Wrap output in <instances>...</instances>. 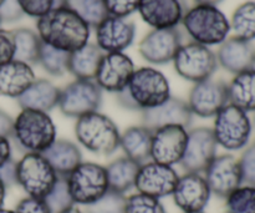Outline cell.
<instances>
[{"label": "cell", "mask_w": 255, "mask_h": 213, "mask_svg": "<svg viewBox=\"0 0 255 213\" xmlns=\"http://www.w3.org/2000/svg\"><path fill=\"white\" fill-rule=\"evenodd\" d=\"M36 30L44 44L66 52H74L86 45L91 35V27L64 5H57L39 17Z\"/></svg>", "instance_id": "1"}, {"label": "cell", "mask_w": 255, "mask_h": 213, "mask_svg": "<svg viewBox=\"0 0 255 213\" xmlns=\"http://www.w3.org/2000/svg\"><path fill=\"white\" fill-rule=\"evenodd\" d=\"M6 190H7V187L5 186V184L2 182L1 177H0V209H1L2 205H4L5 197H6Z\"/></svg>", "instance_id": "47"}, {"label": "cell", "mask_w": 255, "mask_h": 213, "mask_svg": "<svg viewBox=\"0 0 255 213\" xmlns=\"http://www.w3.org/2000/svg\"><path fill=\"white\" fill-rule=\"evenodd\" d=\"M67 189L76 206H89L109 191L106 167L91 161H82L66 177Z\"/></svg>", "instance_id": "7"}, {"label": "cell", "mask_w": 255, "mask_h": 213, "mask_svg": "<svg viewBox=\"0 0 255 213\" xmlns=\"http://www.w3.org/2000/svg\"><path fill=\"white\" fill-rule=\"evenodd\" d=\"M218 66L229 74H239L255 66V47L252 42L236 36L228 37L216 52Z\"/></svg>", "instance_id": "22"}, {"label": "cell", "mask_w": 255, "mask_h": 213, "mask_svg": "<svg viewBox=\"0 0 255 213\" xmlns=\"http://www.w3.org/2000/svg\"><path fill=\"white\" fill-rule=\"evenodd\" d=\"M0 177L7 189L16 185V161L14 159L9 160L0 167Z\"/></svg>", "instance_id": "44"}, {"label": "cell", "mask_w": 255, "mask_h": 213, "mask_svg": "<svg viewBox=\"0 0 255 213\" xmlns=\"http://www.w3.org/2000/svg\"><path fill=\"white\" fill-rule=\"evenodd\" d=\"M213 131L218 147L227 152L243 151L253 137L251 114L233 104H227L213 117Z\"/></svg>", "instance_id": "6"}, {"label": "cell", "mask_w": 255, "mask_h": 213, "mask_svg": "<svg viewBox=\"0 0 255 213\" xmlns=\"http://www.w3.org/2000/svg\"><path fill=\"white\" fill-rule=\"evenodd\" d=\"M212 192L203 174L184 172L179 176L173 190V202L182 212L204 211L209 204Z\"/></svg>", "instance_id": "19"}, {"label": "cell", "mask_w": 255, "mask_h": 213, "mask_svg": "<svg viewBox=\"0 0 255 213\" xmlns=\"http://www.w3.org/2000/svg\"><path fill=\"white\" fill-rule=\"evenodd\" d=\"M74 11L90 27H96L109 16L105 0H61V4Z\"/></svg>", "instance_id": "32"}, {"label": "cell", "mask_w": 255, "mask_h": 213, "mask_svg": "<svg viewBox=\"0 0 255 213\" xmlns=\"http://www.w3.org/2000/svg\"><path fill=\"white\" fill-rule=\"evenodd\" d=\"M17 2L24 15L39 19L61 4V0H17Z\"/></svg>", "instance_id": "38"}, {"label": "cell", "mask_w": 255, "mask_h": 213, "mask_svg": "<svg viewBox=\"0 0 255 213\" xmlns=\"http://www.w3.org/2000/svg\"><path fill=\"white\" fill-rule=\"evenodd\" d=\"M75 136L85 150L99 156H110L120 149L119 127L111 117L100 111L76 119Z\"/></svg>", "instance_id": "5"}, {"label": "cell", "mask_w": 255, "mask_h": 213, "mask_svg": "<svg viewBox=\"0 0 255 213\" xmlns=\"http://www.w3.org/2000/svg\"><path fill=\"white\" fill-rule=\"evenodd\" d=\"M12 159V145L10 137L0 136V167Z\"/></svg>", "instance_id": "45"}, {"label": "cell", "mask_w": 255, "mask_h": 213, "mask_svg": "<svg viewBox=\"0 0 255 213\" xmlns=\"http://www.w3.org/2000/svg\"><path fill=\"white\" fill-rule=\"evenodd\" d=\"M14 119L7 112L0 110V136L10 137L12 131Z\"/></svg>", "instance_id": "46"}, {"label": "cell", "mask_w": 255, "mask_h": 213, "mask_svg": "<svg viewBox=\"0 0 255 213\" xmlns=\"http://www.w3.org/2000/svg\"><path fill=\"white\" fill-rule=\"evenodd\" d=\"M186 10L184 0H141L137 11L153 29H172L181 24Z\"/></svg>", "instance_id": "21"}, {"label": "cell", "mask_w": 255, "mask_h": 213, "mask_svg": "<svg viewBox=\"0 0 255 213\" xmlns=\"http://www.w3.org/2000/svg\"><path fill=\"white\" fill-rule=\"evenodd\" d=\"M102 105V90L95 80L75 79L60 89L57 107L65 116L79 119L99 111Z\"/></svg>", "instance_id": "10"}, {"label": "cell", "mask_w": 255, "mask_h": 213, "mask_svg": "<svg viewBox=\"0 0 255 213\" xmlns=\"http://www.w3.org/2000/svg\"><path fill=\"white\" fill-rule=\"evenodd\" d=\"M11 32L14 39V60L22 61L31 66L37 64L42 45L37 32L29 27H19L12 30Z\"/></svg>", "instance_id": "30"}, {"label": "cell", "mask_w": 255, "mask_h": 213, "mask_svg": "<svg viewBox=\"0 0 255 213\" xmlns=\"http://www.w3.org/2000/svg\"><path fill=\"white\" fill-rule=\"evenodd\" d=\"M126 196L116 194L114 191H107L101 199L94 204L85 206V213H124Z\"/></svg>", "instance_id": "36"}, {"label": "cell", "mask_w": 255, "mask_h": 213, "mask_svg": "<svg viewBox=\"0 0 255 213\" xmlns=\"http://www.w3.org/2000/svg\"><path fill=\"white\" fill-rule=\"evenodd\" d=\"M203 176L212 195L219 199H226L244 184L239 159L232 154L217 155L203 172Z\"/></svg>", "instance_id": "14"}, {"label": "cell", "mask_w": 255, "mask_h": 213, "mask_svg": "<svg viewBox=\"0 0 255 213\" xmlns=\"http://www.w3.org/2000/svg\"><path fill=\"white\" fill-rule=\"evenodd\" d=\"M14 52L12 32L0 27V66L14 60Z\"/></svg>", "instance_id": "42"}, {"label": "cell", "mask_w": 255, "mask_h": 213, "mask_svg": "<svg viewBox=\"0 0 255 213\" xmlns=\"http://www.w3.org/2000/svg\"><path fill=\"white\" fill-rule=\"evenodd\" d=\"M60 89L46 79H35V81L16 99L21 109L50 112L57 107Z\"/></svg>", "instance_id": "24"}, {"label": "cell", "mask_w": 255, "mask_h": 213, "mask_svg": "<svg viewBox=\"0 0 255 213\" xmlns=\"http://www.w3.org/2000/svg\"><path fill=\"white\" fill-rule=\"evenodd\" d=\"M0 24H1V21H0Z\"/></svg>", "instance_id": "54"}, {"label": "cell", "mask_w": 255, "mask_h": 213, "mask_svg": "<svg viewBox=\"0 0 255 213\" xmlns=\"http://www.w3.org/2000/svg\"><path fill=\"white\" fill-rule=\"evenodd\" d=\"M178 179L179 175L173 166L149 160L139 166L134 189L138 194L161 200L172 196Z\"/></svg>", "instance_id": "12"}, {"label": "cell", "mask_w": 255, "mask_h": 213, "mask_svg": "<svg viewBox=\"0 0 255 213\" xmlns=\"http://www.w3.org/2000/svg\"><path fill=\"white\" fill-rule=\"evenodd\" d=\"M24 15L17 0H5L0 5V21L14 22L20 20Z\"/></svg>", "instance_id": "43"}, {"label": "cell", "mask_w": 255, "mask_h": 213, "mask_svg": "<svg viewBox=\"0 0 255 213\" xmlns=\"http://www.w3.org/2000/svg\"><path fill=\"white\" fill-rule=\"evenodd\" d=\"M171 96V86L166 75L151 66L134 70L124 91L116 95L122 107L141 112L163 104Z\"/></svg>", "instance_id": "2"}, {"label": "cell", "mask_w": 255, "mask_h": 213, "mask_svg": "<svg viewBox=\"0 0 255 213\" xmlns=\"http://www.w3.org/2000/svg\"><path fill=\"white\" fill-rule=\"evenodd\" d=\"M0 96H1V95H0Z\"/></svg>", "instance_id": "55"}, {"label": "cell", "mask_w": 255, "mask_h": 213, "mask_svg": "<svg viewBox=\"0 0 255 213\" xmlns=\"http://www.w3.org/2000/svg\"><path fill=\"white\" fill-rule=\"evenodd\" d=\"M124 213H167L161 200L136 192L126 197Z\"/></svg>", "instance_id": "35"}, {"label": "cell", "mask_w": 255, "mask_h": 213, "mask_svg": "<svg viewBox=\"0 0 255 213\" xmlns=\"http://www.w3.org/2000/svg\"><path fill=\"white\" fill-rule=\"evenodd\" d=\"M193 116L202 119L214 117L227 104H229L228 84L223 80L207 79L196 82L187 100Z\"/></svg>", "instance_id": "11"}, {"label": "cell", "mask_w": 255, "mask_h": 213, "mask_svg": "<svg viewBox=\"0 0 255 213\" xmlns=\"http://www.w3.org/2000/svg\"><path fill=\"white\" fill-rule=\"evenodd\" d=\"M231 31L233 36L244 41L252 42L255 40V0L242 2L232 14Z\"/></svg>", "instance_id": "31"}, {"label": "cell", "mask_w": 255, "mask_h": 213, "mask_svg": "<svg viewBox=\"0 0 255 213\" xmlns=\"http://www.w3.org/2000/svg\"><path fill=\"white\" fill-rule=\"evenodd\" d=\"M239 165L244 184L255 186V141L251 142L243 150L239 157Z\"/></svg>", "instance_id": "39"}, {"label": "cell", "mask_w": 255, "mask_h": 213, "mask_svg": "<svg viewBox=\"0 0 255 213\" xmlns=\"http://www.w3.org/2000/svg\"><path fill=\"white\" fill-rule=\"evenodd\" d=\"M141 120V125L151 131H156L161 127L171 125H178L188 129L193 121V115L187 101L171 96L163 104L142 111Z\"/></svg>", "instance_id": "20"}, {"label": "cell", "mask_w": 255, "mask_h": 213, "mask_svg": "<svg viewBox=\"0 0 255 213\" xmlns=\"http://www.w3.org/2000/svg\"><path fill=\"white\" fill-rule=\"evenodd\" d=\"M181 24L192 41L208 47L221 45L231 34L229 19L214 5L196 4L189 7Z\"/></svg>", "instance_id": "4"}, {"label": "cell", "mask_w": 255, "mask_h": 213, "mask_svg": "<svg viewBox=\"0 0 255 213\" xmlns=\"http://www.w3.org/2000/svg\"><path fill=\"white\" fill-rule=\"evenodd\" d=\"M32 66L17 60H11L0 66V95L17 99L35 81Z\"/></svg>", "instance_id": "23"}, {"label": "cell", "mask_w": 255, "mask_h": 213, "mask_svg": "<svg viewBox=\"0 0 255 213\" xmlns=\"http://www.w3.org/2000/svg\"><path fill=\"white\" fill-rule=\"evenodd\" d=\"M136 36V25L128 17L109 16L105 17L95 27V44L104 51L107 52H124L129 47Z\"/></svg>", "instance_id": "18"}, {"label": "cell", "mask_w": 255, "mask_h": 213, "mask_svg": "<svg viewBox=\"0 0 255 213\" xmlns=\"http://www.w3.org/2000/svg\"><path fill=\"white\" fill-rule=\"evenodd\" d=\"M224 200L226 213H255V186L243 184Z\"/></svg>", "instance_id": "34"}, {"label": "cell", "mask_w": 255, "mask_h": 213, "mask_svg": "<svg viewBox=\"0 0 255 213\" xmlns=\"http://www.w3.org/2000/svg\"><path fill=\"white\" fill-rule=\"evenodd\" d=\"M182 44V34L178 27L152 29L139 41L138 52L149 64L164 65L173 61Z\"/></svg>", "instance_id": "15"}, {"label": "cell", "mask_w": 255, "mask_h": 213, "mask_svg": "<svg viewBox=\"0 0 255 213\" xmlns=\"http://www.w3.org/2000/svg\"><path fill=\"white\" fill-rule=\"evenodd\" d=\"M141 0H105L109 15L120 17H128L138 10Z\"/></svg>", "instance_id": "40"}, {"label": "cell", "mask_w": 255, "mask_h": 213, "mask_svg": "<svg viewBox=\"0 0 255 213\" xmlns=\"http://www.w3.org/2000/svg\"><path fill=\"white\" fill-rule=\"evenodd\" d=\"M57 179L59 176L42 154H24L16 161V185L26 196L45 199Z\"/></svg>", "instance_id": "8"}, {"label": "cell", "mask_w": 255, "mask_h": 213, "mask_svg": "<svg viewBox=\"0 0 255 213\" xmlns=\"http://www.w3.org/2000/svg\"><path fill=\"white\" fill-rule=\"evenodd\" d=\"M42 155L60 177H66L82 162L80 147L75 142L64 139L55 140Z\"/></svg>", "instance_id": "25"}, {"label": "cell", "mask_w": 255, "mask_h": 213, "mask_svg": "<svg viewBox=\"0 0 255 213\" xmlns=\"http://www.w3.org/2000/svg\"><path fill=\"white\" fill-rule=\"evenodd\" d=\"M10 140L24 154H42L56 140V126L49 112L21 109L14 119Z\"/></svg>", "instance_id": "3"}, {"label": "cell", "mask_w": 255, "mask_h": 213, "mask_svg": "<svg viewBox=\"0 0 255 213\" xmlns=\"http://www.w3.org/2000/svg\"><path fill=\"white\" fill-rule=\"evenodd\" d=\"M152 135L153 131L143 125L131 126L125 130L120 137V149L125 156L142 165L151 160Z\"/></svg>", "instance_id": "26"}, {"label": "cell", "mask_w": 255, "mask_h": 213, "mask_svg": "<svg viewBox=\"0 0 255 213\" xmlns=\"http://www.w3.org/2000/svg\"><path fill=\"white\" fill-rule=\"evenodd\" d=\"M104 51L96 44L87 42L74 52H70L69 72L80 80H95Z\"/></svg>", "instance_id": "27"}, {"label": "cell", "mask_w": 255, "mask_h": 213, "mask_svg": "<svg viewBox=\"0 0 255 213\" xmlns=\"http://www.w3.org/2000/svg\"><path fill=\"white\" fill-rule=\"evenodd\" d=\"M187 137L188 129L178 125L164 126L153 131L151 160L167 166L179 165L186 149Z\"/></svg>", "instance_id": "17"}, {"label": "cell", "mask_w": 255, "mask_h": 213, "mask_svg": "<svg viewBox=\"0 0 255 213\" xmlns=\"http://www.w3.org/2000/svg\"><path fill=\"white\" fill-rule=\"evenodd\" d=\"M134 67L131 57L125 52H107L102 56L95 81L102 91L120 94L124 91L133 75Z\"/></svg>", "instance_id": "16"}, {"label": "cell", "mask_w": 255, "mask_h": 213, "mask_svg": "<svg viewBox=\"0 0 255 213\" xmlns=\"http://www.w3.org/2000/svg\"><path fill=\"white\" fill-rule=\"evenodd\" d=\"M172 62L177 74L193 84L211 79L219 67L216 52L194 41L182 44Z\"/></svg>", "instance_id": "9"}, {"label": "cell", "mask_w": 255, "mask_h": 213, "mask_svg": "<svg viewBox=\"0 0 255 213\" xmlns=\"http://www.w3.org/2000/svg\"><path fill=\"white\" fill-rule=\"evenodd\" d=\"M252 127H253V136L255 137V112L252 116Z\"/></svg>", "instance_id": "50"}, {"label": "cell", "mask_w": 255, "mask_h": 213, "mask_svg": "<svg viewBox=\"0 0 255 213\" xmlns=\"http://www.w3.org/2000/svg\"><path fill=\"white\" fill-rule=\"evenodd\" d=\"M217 151L218 145L212 129L196 127L188 131L186 149L179 165L186 172L203 174L218 155Z\"/></svg>", "instance_id": "13"}, {"label": "cell", "mask_w": 255, "mask_h": 213, "mask_svg": "<svg viewBox=\"0 0 255 213\" xmlns=\"http://www.w3.org/2000/svg\"><path fill=\"white\" fill-rule=\"evenodd\" d=\"M186 213H204V211H201V212H186Z\"/></svg>", "instance_id": "52"}, {"label": "cell", "mask_w": 255, "mask_h": 213, "mask_svg": "<svg viewBox=\"0 0 255 213\" xmlns=\"http://www.w3.org/2000/svg\"><path fill=\"white\" fill-rule=\"evenodd\" d=\"M229 102L248 114L255 112V66L236 74L228 82Z\"/></svg>", "instance_id": "28"}, {"label": "cell", "mask_w": 255, "mask_h": 213, "mask_svg": "<svg viewBox=\"0 0 255 213\" xmlns=\"http://www.w3.org/2000/svg\"><path fill=\"white\" fill-rule=\"evenodd\" d=\"M69 59L70 52L55 49V47L42 42L37 64L49 75L60 77L69 72Z\"/></svg>", "instance_id": "33"}, {"label": "cell", "mask_w": 255, "mask_h": 213, "mask_svg": "<svg viewBox=\"0 0 255 213\" xmlns=\"http://www.w3.org/2000/svg\"><path fill=\"white\" fill-rule=\"evenodd\" d=\"M4 1H5V0H0V5H1Z\"/></svg>", "instance_id": "53"}, {"label": "cell", "mask_w": 255, "mask_h": 213, "mask_svg": "<svg viewBox=\"0 0 255 213\" xmlns=\"http://www.w3.org/2000/svg\"><path fill=\"white\" fill-rule=\"evenodd\" d=\"M0 213H15V212L14 210H6L4 209V207H1V209H0Z\"/></svg>", "instance_id": "51"}, {"label": "cell", "mask_w": 255, "mask_h": 213, "mask_svg": "<svg viewBox=\"0 0 255 213\" xmlns=\"http://www.w3.org/2000/svg\"><path fill=\"white\" fill-rule=\"evenodd\" d=\"M59 213H85V212H84V210L80 209L79 206H76V205H72V206L67 207V209H65L64 211H61Z\"/></svg>", "instance_id": "49"}, {"label": "cell", "mask_w": 255, "mask_h": 213, "mask_svg": "<svg viewBox=\"0 0 255 213\" xmlns=\"http://www.w3.org/2000/svg\"><path fill=\"white\" fill-rule=\"evenodd\" d=\"M44 200L52 213H59L74 205L65 177L59 176L56 184L54 185L51 191L47 194V196Z\"/></svg>", "instance_id": "37"}, {"label": "cell", "mask_w": 255, "mask_h": 213, "mask_svg": "<svg viewBox=\"0 0 255 213\" xmlns=\"http://www.w3.org/2000/svg\"><path fill=\"white\" fill-rule=\"evenodd\" d=\"M15 213H52L44 199L26 196L20 200L14 209Z\"/></svg>", "instance_id": "41"}, {"label": "cell", "mask_w": 255, "mask_h": 213, "mask_svg": "<svg viewBox=\"0 0 255 213\" xmlns=\"http://www.w3.org/2000/svg\"><path fill=\"white\" fill-rule=\"evenodd\" d=\"M139 166L141 165L126 156L119 157L105 166L110 191L125 196L127 192L134 189V182H136Z\"/></svg>", "instance_id": "29"}, {"label": "cell", "mask_w": 255, "mask_h": 213, "mask_svg": "<svg viewBox=\"0 0 255 213\" xmlns=\"http://www.w3.org/2000/svg\"><path fill=\"white\" fill-rule=\"evenodd\" d=\"M193 1L199 5H214V6H217V5H218L219 2L223 1V0H193Z\"/></svg>", "instance_id": "48"}]
</instances>
